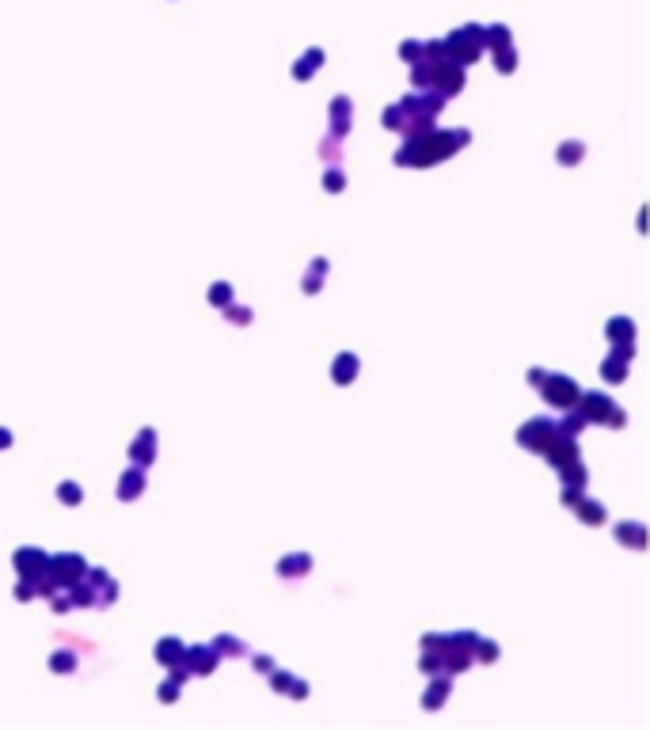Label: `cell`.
Here are the masks:
<instances>
[{
	"label": "cell",
	"instance_id": "6da1fadb",
	"mask_svg": "<svg viewBox=\"0 0 650 730\" xmlns=\"http://www.w3.org/2000/svg\"><path fill=\"white\" fill-rule=\"evenodd\" d=\"M457 152V141L453 133H437V129H426V133H414L407 137L400 152H396V164L400 168H430L437 160H449Z\"/></svg>",
	"mask_w": 650,
	"mask_h": 730
},
{
	"label": "cell",
	"instance_id": "7a4b0ae2",
	"mask_svg": "<svg viewBox=\"0 0 650 730\" xmlns=\"http://www.w3.org/2000/svg\"><path fill=\"white\" fill-rule=\"evenodd\" d=\"M479 54H483V27L468 23V27H457L449 38H445V58L457 65H472Z\"/></svg>",
	"mask_w": 650,
	"mask_h": 730
},
{
	"label": "cell",
	"instance_id": "3957f363",
	"mask_svg": "<svg viewBox=\"0 0 650 730\" xmlns=\"http://www.w3.org/2000/svg\"><path fill=\"white\" fill-rule=\"evenodd\" d=\"M540 392H544V400H548L551 407H574V403H578V396H582V388L574 384L571 377L548 373V377L540 380Z\"/></svg>",
	"mask_w": 650,
	"mask_h": 730
},
{
	"label": "cell",
	"instance_id": "277c9868",
	"mask_svg": "<svg viewBox=\"0 0 650 730\" xmlns=\"http://www.w3.org/2000/svg\"><path fill=\"white\" fill-rule=\"evenodd\" d=\"M46 567H50V578L58 582V590L72 586V582H80V578H84V571H88L84 555H76V551H61V555H54Z\"/></svg>",
	"mask_w": 650,
	"mask_h": 730
},
{
	"label": "cell",
	"instance_id": "5b68a950",
	"mask_svg": "<svg viewBox=\"0 0 650 730\" xmlns=\"http://www.w3.org/2000/svg\"><path fill=\"white\" fill-rule=\"evenodd\" d=\"M555 434H559V423H555V419H529V423L517 430V445L544 453V445H548Z\"/></svg>",
	"mask_w": 650,
	"mask_h": 730
},
{
	"label": "cell",
	"instance_id": "8992f818",
	"mask_svg": "<svg viewBox=\"0 0 650 730\" xmlns=\"http://www.w3.org/2000/svg\"><path fill=\"white\" fill-rule=\"evenodd\" d=\"M544 457H548L551 468H567V464H574L582 453H578V441H574L571 434H563V430H559V434L544 445Z\"/></svg>",
	"mask_w": 650,
	"mask_h": 730
},
{
	"label": "cell",
	"instance_id": "52a82bcc",
	"mask_svg": "<svg viewBox=\"0 0 650 730\" xmlns=\"http://www.w3.org/2000/svg\"><path fill=\"white\" fill-rule=\"evenodd\" d=\"M631 358H635V343H616V350L605 358V365H601V377H605L608 384L624 380V377H628V362Z\"/></svg>",
	"mask_w": 650,
	"mask_h": 730
},
{
	"label": "cell",
	"instance_id": "ba28073f",
	"mask_svg": "<svg viewBox=\"0 0 650 730\" xmlns=\"http://www.w3.org/2000/svg\"><path fill=\"white\" fill-rule=\"evenodd\" d=\"M574 407L582 411V419H586V423H605V419L612 415V400H608L605 392H582Z\"/></svg>",
	"mask_w": 650,
	"mask_h": 730
},
{
	"label": "cell",
	"instance_id": "9c48e42d",
	"mask_svg": "<svg viewBox=\"0 0 650 730\" xmlns=\"http://www.w3.org/2000/svg\"><path fill=\"white\" fill-rule=\"evenodd\" d=\"M183 666L190 673H198V677H206V673L217 670V651L213 647H186L183 651Z\"/></svg>",
	"mask_w": 650,
	"mask_h": 730
},
{
	"label": "cell",
	"instance_id": "30bf717a",
	"mask_svg": "<svg viewBox=\"0 0 650 730\" xmlns=\"http://www.w3.org/2000/svg\"><path fill=\"white\" fill-rule=\"evenodd\" d=\"M46 563H50V555H46L42 548H19L15 551V571H19V578H35V574H42Z\"/></svg>",
	"mask_w": 650,
	"mask_h": 730
},
{
	"label": "cell",
	"instance_id": "8fae6325",
	"mask_svg": "<svg viewBox=\"0 0 650 730\" xmlns=\"http://www.w3.org/2000/svg\"><path fill=\"white\" fill-rule=\"evenodd\" d=\"M152 457H156V430H141V434L133 437V445H129V460H133L137 468H149Z\"/></svg>",
	"mask_w": 650,
	"mask_h": 730
},
{
	"label": "cell",
	"instance_id": "7c38bea8",
	"mask_svg": "<svg viewBox=\"0 0 650 730\" xmlns=\"http://www.w3.org/2000/svg\"><path fill=\"white\" fill-rule=\"evenodd\" d=\"M350 118H354V103L346 99V95L331 99V133L346 137V133H350Z\"/></svg>",
	"mask_w": 650,
	"mask_h": 730
},
{
	"label": "cell",
	"instance_id": "4fadbf2b",
	"mask_svg": "<svg viewBox=\"0 0 650 730\" xmlns=\"http://www.w3.org/2000/svg\"><path fill=\"white\" fill-rule=\"evenodd\" d=\"M141 491H145V468H129V472H122V480H118V498L122 502H133V498H141Z\"/></svg>",
	"mask_w": 650,
	"mask_h": 730
},
{
	"label": "cell",
	"instance_id": "5bb4252c",
	"mask_svg": "<svg viewBox=\"0 0 650 730\" xmlns=\"http://www.w3.org/2000/svg\"><path fill=\"white\" fill-rule=\"evenodd\" d=\"M434 677H437V673H434ZM449 688H453L449 673H441V677H437L434 685L426 688V696H422V708H426V711H437L445 700H449Z\"/></svg>",
	"mask_w": 650,
	"mask_h": 730
},
{
	"label": "cell",
	"instance_id": "9a60e30c",
	"mask_svg": "<svg viewBox=\"0 0 650 730\" xmlns=\"http://www.w3.org/2000/svg\"><path fill=\"white\" fill-rule=\"evenodd\" d=\"M183 651H186V647L179 643L175 635H168V639H160V643H156V662L172 670V666H179V662H183Z\"/></svg>",
	"mask_w": 650,
	"mask_h": 730
},
{
	"label": "cell",
	"instance_id": "2e32d148",
	"mask_svg": "<svg viewBox=\"0 0 650 730\" xmlns=\"http://www.w3.org/2000/svg\"><path fill=\"white\" fill-rule=\"evenodd\" d=\"M327 259H312V263H308V274H304V282H300V289H304L308 297L312 293H320L323 289V278H327Z\"/></svg>",
	"mask_w": 650,
	"mask_h": 730
},
{
	"label": "cell",
	"instance_id": "e0dca14e",
	"mask_svg": "<svg viewBox=\"0 0 650 730\" xmlns=\"http://www.w3.org/2000/svg\"><path fill=\"white\" fill-rule=\"evenodd\" d=\"M616 540L639 551V548L647 544V529H643V525H639V521H620V525H616Z\"/></svg>",
	"mask_w": 650,
	"mask_h": 730
},
{
	"label": "cell",
	"instance_id": "ac0fdd59",
	"mask_svg": "<svg viewBox=\"0 0 650 730\" xmlns=\"http://www.w3.org/2000/svg\"><path fill=\"white\" fill-rule=\"evenodd\" d=\"M308 567H312V559H308L304 551L278 559V574H282V578H304V574H308Z\"/></svg>",
	"mask_w": 650,
	"mask_h": 730
},
{
	"label": "cell",
	"instance_id": "d6986e66",
	"mask_svg": "<svg viewBox=\"0 0 650 730\" xmlns=\"http://www.w3.org/2000/svg\"><path fill=\"white\" fill-rule=\"evenodd\" d=\"M357 377V354H339L335 365H331V380L335 384H350Z\"/></svg>",
	"mask_w": 650,
	"mask_h": 730
},
{
	"label": "cell",
	"instance_id": "ffe728a7",
	"mask_svg": "<svg viewBox=\"0 0 650 730\" xmlns=\"http://www.w3.org/2000/svg\"><path fill=\"white\" fill-rule=\"evenodd\" d=\"M608 339H612V343H635V323H631L628 316H612V320H608Z\"/></svg>",
	"mask_w": 650,
	"mask_h": 730
},
{
	"label": "cell",
	"instance_id": "44dd1931",
	"mask_svg": "<svg viewBox=\"0 0 650 730\" xmlns=\"http://www.w3.org/2000/svg\"><path fill=\"white\" fill-rule=\"evenodd\" d=\"M574 506H578V521H586V525H601V521H605V506H601V502L578 498Z\"/></svg>",
	"mask_w": 650,
	"mask_h": 730
},
{
	"label": "cell",
	"instance_id": "7402d4cb",
	"mask_svg": "<svg viewBox=\"0 0 650 730\" xmlns=\"http://www.w3.org/2000/svg\"><path fill=\"white\" fill-rule=\"evenodd\" d=\"M213 651H217V658H240L247 647H243V639H236V635H217Z\"/></svg>",
	"mask_w": 650,
	"mask_h": 730
},
{
	"label": "cell",
	"instance_id": "603a6c76",
	"mask_svg": "<svg viewBox=\"0 0 650 730\" xmlns=\"http://www.w3.org/2000/svg\"><path fill=\"white\" fill-rule=\"evenodd\" d=\"M320 65H323V50H308L304 58L293 65V76H297V80H308L316 69H320Z\"/></svg>",
	"mask_w": 650,
	"mask_h": 730
},
{
	"label": "cell",
	"instance_id": "cb8c5ba5",
	"mask_svg": "<svg viewBox=\"0 0 650 730\" xmlns=\"http://www.w3.org/2000/svg\"><path fill=\"white\" fill-rule=\"evenodd\" d=\"M494 69H498V72H514V69H517V50H514V42L494 46Z\"/></svg>",
	"mask_w": 650,
	"mask_h": 730
},
{
	"label": "cell",
	"instance_id": "d4e9b609",
	"mask_svg": "<svg viewBox=\"0 0 650 730\" xmlns=\"http://www.w3.org/2000/svg\"><path fill=\"white\" fill-rule=\"evenodd\" d=\"M582 152H586V145H582V141H563V145H559V152H555V160H559V164H578Z\"/></svg>",
	"mask_w": 650,
	"mask_h": 730
},
{
	"label": "cell",
	"instance_id": "484cf974",
	"mask_svg": "<svg viewBox=\"0 0 650 730\" xmlns=\"http://www.w3.org/2000/svg\"><path fill=\"white\" fill-rule=\"evenodd\" d=\"M510 42V27H502V23H494V27H483V46H506Z\"/></svg>",
	"mask_w": 650,
	"mask_h": 730
},
{
	"label": "cell",
	"instance_id": "4316f807",
	"mask_svg": "<svg viewBox=\"0 0 650 730\" xmlns=\"http://www.w3.org/2000/svg\"><path fill=\"white\" fill-rule=\"evenodd\" d=\"M58 498L65 502V506H80V502H84V491H80V483L65 480V483L58 487Z\"/></svg>",
	"mask_w": 650,
	"mask_h": 730
},
{
	"label": "cell",
	"instance_id": "83f0119b",
	"mask_svg": "<svg viewBox=\"0 0 650 730\" xmlns=\"http://www.w3.org/2000/svg\"><path fill=\"white\" fill-rule=\"evenodd\" d=\"M50 670H54V673H72V670H76V654H72V651L50 654Z\"/></svg>",
	"mask_w": 650,
	"mask_h": 730
},
{
	"label": "cell",
	"instance_id": "f1b7e54d",
	"mask_svg": "<svg viewBox=\"0 0 650 730\" xmlns=\"http://www.w3.org/2000/svg\"><path fill=\"white\" fill-rule=\"evenodd\" d=\"M384 126H388V129H396V133H403V129H407V115H403V107H400V103H392V107L384 111Z\"/></svg>",
	"mask_w": 650,
	"mask_h": 730
},
{
	"label": "cell",
	"instance_id": "f546056e",
	"mask_svg": "<svg viewBox=\"0 0 650 730\" xmlns=\"http://www.w3.org/2000/svg\"><path fill=\"white\" fill-rule=\"evenodd\" d=\"M209 301H213L217 308H225L232 301V286L229 282H213V286H209Z\"/></svg>",
	"mask_w": 650,
	"mask_h": 730
},
{
	"label": "cell",
	"instance_id": "4dcf8cb0",
	"mask_svg": "<svg viewBox=\"0 0 650 730\" xmlns=\"http://www.w3.org/2000/svg\"><path fill=\"white\" fill-rule=\"evenodd\" d=\"M586 426H590V423H586V419H582V411H574V415H567L563 423H559V430H563V434H571V437H578V434H582V430H586Z\"/></svg>",
	"mask_w": 650,
	"mask_h": 730
},
{
	"label": "cell",
	"instance_id": "1f68e13d",
	"mask_svg": "<svg viewBox=\"0 0 650 730\" xmlns=\"http://www.w3.org/2000/svg\"><path fill=\"white\" fill-rule=\"evenodd\" d=\"M270 685H274V692H289V685H293V673L274 666V670H270Z\"/></svg>",
	"mask_w": 650,
	"mask_h": 730
},
{
	"label": "cell",
	"instance_id": "d6a6232c",
	"mask_svg": "<svg viewBox=\"0 0 650 730\" xmlns=\"http://www.w3.org/2000/svg\"><path fill=\"white\" fill-rule=\"evenodd\" d=\"M221 312L229 316L232 323H251V308H240V305H232V301H229V305L221 308Z\"/></svg>",
	"mask_w": 650,
	"mask_h": 730
},
{
	"label": "cell",
	"instance_id": "836d02e7",
	"mask_svg": "<svg viewBox=\"0 0 650 730\" xmlns=\"http://www.w3.org/2000/svg\"><path fill=\"white\" fill-rule=\"evenodd\" d=\"M476 658H483V662H494V658H498V647H494L491 639H483V635H479V643H476Z\"/></svg>",
	"mask_w": 650,
	"mask_h": 730
},
{
	"label": "cell",
	"instance_id": "e575fe53",
	"mask_svg": "<svg viewBox=\"0 0 650 730\" xmlns=\"http://www.w3.org/2000/svg\"><path fill=\"white\" fill-rule=\"evenodd\" d=\"M323 186H327L331 194H339V190H343V186H346V175L339 172V168H331V172L323 175Z\"/></svg>",
	"mask_w": 650,
	"mask_h": 730
},
{
	"label": "cell",
	"instance_id": "d590c367",
	"mask_svg": "<svg viewBox=\"0 0 650 730\" xmlns=\"http://www.w3.org/2000/svg\"><path fill=\"white\" fill-rule=\"evenodd\" d=\"M156 696H160L164 704H175V700H179V681H175V677H172V681H164V685L156 688Z\"/></svg>",
	"mask_w": 650,
	"mask_h": 730
},
{
	"label": "cell",
	"instance_id": "8d00e7d4",
	"mask_svg": "<svg viewBox=\"0 0 650 730\" xmlns=\"http://www.w3.org/2000/svg\"><path fill=\"white\" fill-rule=\"evenodd\" d=\"M400 58L407 61V65L422 61V42H403V46H400Z\"/></svg>",
	"mask_w": 650,
	"mask_h": 730
},
{
	"label": "cell",
	"instance_id": "74e56055",
	"mask_svg": "<svg viewBox=\"0 0 650 730\" xmlns=\"http://www.w3.org/2000/svg\"><path fill=\"white\" fill-rule=\"evenodd\" d=\"M339 141H343V137H335V133H331V137H323V145H320V149H323V156H327V160H339Z\"/></svg>",
	"mask_w": 650,
	"mask_h": 730
},
{
	"label": "cell",
	"instance_id": "f35d334b",
	"mask_svg": "<svg viewBox=\"0 0 650 730\" xmlns=\"http://www.w3.org/2000/svg\"><path fill=\"white\" fill-rule=\"evenodd\" d=\"M35 594H38V590H35V578H23L19 586H15V597H19V601H31Z\"/></svg>",
	"mask_w": 650,
	"mask_h": 730
},
{
	"label": "cell",
	"instance_id": "ab89813d",
	"mask_svg": "<svg viewBox=\"0 0 650 730\" xmlns=\"http://www.w3.org/2000/svg\"><path fill=\"white\" fill-rule=\"evenodd\" d=\"M270 670H274L270 654H255V673H270Z\"/></svg>",
	"mask_w": 650,
	"mask_h": 730
},
{
	"label": "cell",
	"instance_id": "60d3db41",
	"mask_svg": "<svg viewBox=\"0 0 650 730\" xmlns=\"http://www.w3.org/2000/svg\"><path fill=\"white\" fill-rule=\"evenodd\" d=\"M289 696H293V700H304V696H308V685L293 677V685H289Z\"/></svg>",
	"mask_w": 650,
	"mask_h": 730
},
{
	"label": "cell",
	"instance_id": "b9f144b4",
	"mask_svg": "<svg viewBox=\"0 0 650 730\" xmlns=\"http://www.w3.org/2000/svg\"><path fill=\"white\" fill-rule=\"evenodd\" d=\"M453 141H457V149H464V145L472 141V133H468V129H453Z\"/></svg>",
	"mask_w": 650,
	"mask_h": 730
},
{
	"label": "cell",
	"instance_id": "7bdbcfd3",
	"mask_svg": "<svg viewBox=\"0 0 650 730\" xmlns=\"http://www.w3.org/2000/svg\"><path fill=\"white\" fill-rule=\"evenodd\" d=\"M544 377H548V373H544V369H529V384H536V388H540V380H544Z\"/></svg>",
	"mask_w": 650,
	"mask_h": 730
},
{
	"label": "cell",
	"instance_id": "ee69618b",
	"mask_svg": "<svg viewBox=\"0 0 650 730\" xmlns=\"http://www.w3.org/2000/svg\"><path fill=\"white\" fill-rule=\"evenodd\" d=\"M8 445H12V434H8V430H0V449H8Z\"/></svg>",
	"mask_w": 650,
	"mask_h": 730
}]
</instances>
